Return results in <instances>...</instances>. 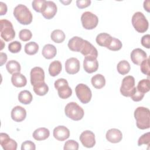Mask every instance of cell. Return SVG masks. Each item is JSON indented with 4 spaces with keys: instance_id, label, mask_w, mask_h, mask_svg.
I'll return each instance as SVG.
<instances>
[{
    "instance_id": "7c38bea8",
    "label": "cell",
    "mask_w": 150,
    "mask_h": 150,
    "mask_svg": "<svg viewBox=\"0 0 150 150\" xmlns=\"http://www.w3.org/2000/svg\"><path fill=\"white\" fill-rule=\"evenodd\" d=\"M0 144L4 150H16L17 149V142L11 139L6 134L1 132L0 134Z\"/></svg>"
},
{
    "instance_id": "d6986e66",
    "label": "cell",
    "mask_w": 150,
    "mask_h": 150,
    "mask_svg": "<svg viewBox=\"0 0 150 150\" xmlns=\"http://www.w3.org/2000/svg\"><path fill=\"white\" fill-rule=\"evenodd\" d=\"M11 116L13 121L16 122H21L23 121L26 117V111L21 106H15L11 111Z\"/></svg>"
},
{
    "instance_id": "52a82bcc",
    "label": "cell",
    "mask_w": 150,
    "mask_h": 150,
    "mask_svg": "<svg viewBox=\"0 0 150 150\" xmlns=\"http://www.w3.org/2000/svg\"><path fill=\"white\" fill-rule=\"evenodd\" d=\"M75 91L77 98L81 103L87 104L90 101L92 93L87 85L83 83L79 84L75 88Z\"/></svg>"
},
{
    "instance_id": "4fadbf2b",
    "label": "cell",
    "mask_w": 150,
    "mask_h": 150,
    "mask_svg": "<svg viewBox=\"0 0 150 150\" xmlns=\"http://www.w3.org/2000/svg\"><path fill=\"white\" fill-rule=\"evenodd\" d=\"M80 52L85 57H93L97 58L98 56L97 49L86 40H84Z\"/></svg>"
},
{
    "instance_id": "30bf717a",
    "label": "cell",
    "mask_w": 150,
    "mask_h": 150,
    "mask_svg": "<svg viewBox=\"0 0 150 150\" xmlns=\"http://www.w3.org/2000/svg\"><path fill=\"white\" fill-rule=\"evenodd\" d=\"M30 83L33 86L37 84L45 82V72L42 68L35 67L32 69L30 73Z\"/></svg>"
},
{
    "instance_id": "5b68a950",
    "label": "cell",
    "mask_w": 150,
    "mask_h": 150,
    "mask_svg": "<svg viewBox=\"0 0 150 150\" xmlns=\"http://www.w3.org/2000/svg\"><path fill=\"white\" fill-rule=\"evenodd\" d=\"M1 37L5 41L9 42L15 37V31L13 28L12 23L7 19H1Z\"/></svg>"
},
{
    "instance_id": "681fc988",
    "label": "cell",
    "mask_w": 150,
    "mask_h": 150,
    "mask_svg": "<svg viewBox=\"0 0 150 150\" xmlns=\"http://www.w3.org/2000/svg\"><path fill=\"white\" fill-rule=\"evenodd\" d=\"M60 2H62V3H63V4H64V5H67L69 4H70V3H71V1L70 0V1H66V2L63 1H60Z\"/></svg>"
},
{
    "instance_id": "d6a6232c",
    "label": "cell",
    "mask_w": 150,
    "mask_h": 150,
    "mask_svg": "<svg viewBox=\"0 0 150 150\" xmlns=\"http://www.w3.org/2000/svg\"><path fill=\"white\" fill-rule=\"evenodd\" d=\"M24 50L27 54H35L39 50V45L35 42H28L25 45Z\"/></svg>"
},
{
    "instance_id": "7402d4cb",
    "label": "cell",
    "mask_w": 150,
    "mask_h": 150,
    "mask_svg": "<svg viewBox=\"0 0 150 150\" xmlns=\"http://www.w3.org/2000/svg\"><path fill=\"white\" fill-rule=\"evenodd\" d=\"M12 84L16 87H22L26 86L27 80L26 77L20 73H15L11 77Z\"/></svg>"
},
{
    "instance_id": "8992f818",
    "label": "cell",
    "mask_w": 150,
    "mask_h": 150,
    "mask_svg": "<svg viewBox=\"0 0 150 150\" xmlns=\"http://www.w3.org/2000/svg\"><path fill=\"white\" fill-rule=\"evenodd\" d=\"M54 87L57 90L58 95L62 99H66L72 94V90L69 87L67 81L63 78H60L55 81Z\"/></svg>"
},
{
    "instance_id": "7bdbcfd3",
    "label": "cell",
    "mask_w": 150,
    "mask_h": 150,
    "mask_svg": "<svg viewBox=\"0 0 150 150\" xmlns=\"http://www.w3.org/2000/svg\"><path fill=\"white\" fill-rule=\"evenodd\" d=\"M35 144L31 141H26L21 145L22 150H35Z\"/></svg>"
},
{
    "instance_id": "cb8c5ba5",
    "label": "cell",
    "mask_w": 150,
    "mask_h": 150,
    "mask_svg": "<svg viewBox=\"0 0 150 150\" xmlns=\"http://www.w3.org/2000/svg\"><path fill=\"white\" fill-rule=\"evenodd\" d=\"M50 135L49 130L45 127L39 128L33 132V137L37 141H43L47 139Z\"/></svg>"
},
{
    "instance_id": "e575fe53",
    "label": "cell",
    "mask_w": 150,
    "mask_h": 150,
    "mask_svg": "<svg viewBox=\"0 0 150 150\" xmlns=\"http://www.w3.org/2000/svg\"><path fill=\"white\" fill-rule=\"evenodd\" d=\"M46 2L45 0H35L32 2V6L36 12L42 13L45 8Z\"/></svg>"
},
{
    "instance_id": "60d3db41",
    "label": "cell",
    "mask_w": 150,
    "mask_h": 150,
    "mask_svg": "<svg viewBox=\"0 0 150 150\" xmlns=\"http://www.w3.org/2000/svg\"><path fill=\"white\" fill-rule=\"evenodd\" d=\"M140 69L142 73L148 76H149V59L147 58L144 60L140 64Z\"/></svg>"
},
{
    "instance_id": "603a6c76",
    "label": "cell",
    "mask_w": 150,
    "mask_h": 150,
    "mask_svg": "<svg viewBox=\"0 0 150 150\" xmlns=\"http://www.w3.org/2000/svg\"><path fill=\"white\" fill-rule=\"evenodd\" d=\"M43 56L47 59H51L55 57L57 53L56 47L52 44L45 45L42 52Z\"/></svg>"
},
{
    "instance_id": "ee69618b",
    "label": "cell",
    "mask_w": 150,
    "mask_h": 150,
    "mask_svg": "<svg viewBox=\"0 0 150 150\" xmlns=\"http://www.w3.org/2000/svg\"><path fill=\"white\" fill-rule=\"evenodd\" d=\"M90 0H77L76 1V5L80 9H83L88 7L91 4Z\"/></svg>"
},
{
    "instance_id": "277c9868",
    "label": "cell",
    "mask_w": 150,
    "mask_h": 150,
    "mask_svg": "<svg viewBox=\"0 0 150 150\" xmlns=\"http://www.w3.org/2000/svg\"><path fill=\"white\" fill-rule=\"evenodd\" d=\"M132 24L134 29L139 33L145 32L149 26L148 20L141 12H137L133 15L132 17Z\"/></svg>"
},
{
    "instance_id": "f35d334b",
    "label": "cell",
    "mask_w": 150,
    "mask_h": 150,
    "mask_svg": "<svg viewBox=\"0 0 150 150\" xmlns=\"http://www.w3.org/2000/svg\"><path fill=\"white\" fill-rule=\"evenodd\" d=\"M144 95H145L144 93L139 91L138 90L137 87H135L130 97L133 101L137 102V101H139L142 100L144 97Z\"/></svg>"
},
{
    "instance_id": "f1b7e54d",
    "label": "cell",
    "mask_w": 150,
    "mask_h": 150,
    "mask_svg": "<svg viewBox=\"0 0 150 150\" xmlns=\"http://www.w3.org/2000/svg\"><path fill=\"white\" fill-rule=\"evenodd\" d=\"M6 69L10 74H14L15 73H20L21 67L19 62L14 60H11L7 62Z\"/></svg>"
},
{
    "instance_id": "1f68e13d",
    "label": "cell",
    "mask_w": 150,
    "mask_h": 150,
    "mask_svg": "<svg viewBox=\"0 0 150 150\" xmlns=\"http://www.w3.org/2000/svg\"><path fill=\"white\" fill-rule=\"evenodd\" d=\"M117 69L118 72L122 74V75H125L127 74V73H129L130 69H131V66L128 62L127 60H121L120 61L117 66Z\"/></svg>"
},
{
    "instance_id": "3957f363",
    "label": "cell",
    "mask_w": 150,
    "mask_h": 150,
    "mask_svg": "<svg viewBox=\"0 0 150 150\" xmlns=\"http://www.w3.org/2000/svg\"><path fill=\"white\" fill-rule=\"evenodd\" d=\"M66 115L74 121H79L84 116L83 109L75 102L69 103L64 108Z\"/></svg>"
},
{
    "instance_id": "8fae6325",
    "label": "cell",
    "mask_w": 150,
    "mask_h": 150,
    "mask_svg": "<svg viewBox=\"0 0 150 150\" xmlns=\"http://www.w3.org/2000/svg\"><path fill=\"white\" fill-rule=\"evenodd\" d=\"M80 141L84 146L88 148H92L96 144L95 135L92 131L86 130L80 134Z\"/></svg>"
},
{
    "instance_id": "bcb514c9",
    "label": "cell",
    "mask_w": 150,
    "mask_h": 150,
    "mask_svg": "<svg viewBox=\"0 0 150 150\" xmlns=\"http://www.w3.org/2000/svg\"><path fill=\"white\" fill-rule=\"evenodd\" d=\"M0 15H5L7 12V6L6 4L4 3L3 2H0Z\"/></svg>"
},
{
    "instance_id": "9c48e42d",
    "label": "cell",
    "mask_w": 150,
    "mask_h": 150,
    "mask_svg": "<svg viewBox=\"0 0 150 150\" xmlns=\"http://www.w3.org/2000/svg\"><path fill=\"white\" fill-rule=\"evenodd\" d=\"M134 87V77L132 76H127L122 80V83L120 87V93L125 97H130Z\"/></svg>"
},
{
    "instance_id": "ffe728a7",
    "label": "cell",
    "mask_w": 150,
    "mask_h": 150,
    "mask_svg": "<svg viewBox=\"0 0 150 150\" xmlns=\"http://www.w3.org/2000/svg\"><path fill=\"white\" fill-rule=\"evenodd\" d=\"M106 139L111 143L120 142L122 139V134L121 131L117 128H111L108 130L105 135Z\"/></svg>"
},
{
    "instance_id": "f6af8a7d",
    "label": "cell",
    "mask_w": 150,
    "mask_h": 150,
    "mask_svg": "<svg viewBox=\"0 0 150 150\" xmlns=\"http://www.w3.org/2000/svg\"><path fill=\"white\" fill-rule=\"evenodd\" d=\"M141 42L142 45L144 47L147 49H149L150 48V35L149 34L144 35L141 38Z\"/></svg>"
},
{
    "instance_id": "6da1fadb",
    "label": "cell",
    "mask_w": 150,
    "mask_h": 150,
    "mask_svg": "<svg viewBox=\"0 0 150 150\" xmlns=\"http://www.w3.org/2000/svg\"><path fill=\"white\" fill-rule=\"evenodd\" d=\"M134 117L137 127L141 129L150 127V111L148 108L138 107L134 111Z\"/></svg>"
},
{
    "instance_id": "d590c367",
    "label": "cell",
    "mask_w": 150,
    "mask_h": 150,
    "mask_svg": "<svg viewBox=\"0 0 150 150\" xmlns=\"http://www.w3.org/2000/svg\"><path fill=\"white\" fill-rule=\"evenodd\" d=\"M122 46V42L118 39L112 37L109 45L107 48L112 51H118L121 49Z\"/></svg>"
},
{
    "instance_id": "ac0fdd59",
    "label": "cell",
    "mask_w": 150,
    "mask_h": 150,
    "mask_svg": "<svg viewBox=\"0 0 150 150\" xmlns=\"http://www.w3.org/2000/svg\"><path fill=\"white\" fill-rule=\"evenodd\" d=\"M130 57L133 63L137 65H140L144 60L148 58L146 52L140 48H136L132 50Z\"/></svg>"
},
{
    "instance_id": "5bb4252c",
    "label": "cell",
    "mask_w": 150,
    "mask_h": 150,
    "mask_svg": "<svg viewBox=\"0 0 150 150\" xmlns=\"http://www.w3.org/2000/svg\"><path fill=\"white\" fill-rule=\"evenodd\" d=\"M80 68V61L76 57H70L66 61L65 70L70 74H74L79 72Z\"/></svg>"
},
{
    "instance_id": "83f0119b",
    "label": "cell",
    "mask_w": 150,
    "mask_h": 150,
    "mask_svg": "<svg viewBox=\"0 0 150 150\" xmlns=\"http://www.w3.org/2000/svg\"><path fill=\"white\" fill-rule=\"evenodd\" d=\"M32 95L28 90L21 91L18 94V100L23 104L26 105L30 104L32 102Z\"/></svg>"
},
{
    "instance_id": "8d00e7d4",
    "label": "cell",
    "mask_w": 150,
    "mask_h": 150,
    "mask_svg": "<svg viewBox=\"0 0 150 150\" xmlns=\"http://www.w3.org/2000/svg\"><path fill=\"white\" fill-rule=\"evenodd\" d=\"M32 37V33L31 31L29 29H23L20 30L19 33V39L23 42H27Z\"/></svg>"
},
{
    "instance_id": "7dc6e473",
    "label": "cell",
    "mask_w": 150,
    "mask_h": 150,
    "mask_svg": "<svg viewBox=\"0 0 150 150\" xmlns=\"http://www.w3.org/2000/svg\"><path fill=\"white\" fill-rule=\"evenodd\" d=\"M0 55H1V66H2L6 62L7 55L6 53L3 52H1Z\"/></svg>"
},
{
    "instance_id": "44dd1931",
    "label": "cell",
    "mask_w": 150,
    "mask_h": 150,
    "mask_svg": "<svg viewBox=\"0 0 150 150\" xmlns=\"http://www.w3.org/2000/svg\"><path fill=\"white\" fill-rule=\"evenodd\" d=\"M84 39L79 36H74L71 38L68 42V47L69 49L73 52H80Z\"/></svg>"
},
{
    "instance_id": "2e32d148",
    "label": "cell",
    "mask_w": 150,
    "mask_h": 150,
    "mask_svg": "<svg viewBox=\"0 0 150 150\" xmlns=\"http://www.w3.org/2000/svg\"><path fill=\"white\" fill-rule=\"evenodd\" d=\"M53 134L55 139L60 141H63L70 137V131L65 126L59 125L54 128Z\"/></svg>"
},
{
    "instance_id": "b9f144b4",
    "label": "cell",
    "mask_w": 150,
    "mask_h": 150,
    "mask_svg": "<svg viewBox=\"0 0 150 150\" xmlns=\"http://www.w3.org/2000/svg\"><path fill=\"white\" fill-rule=\"evenodd\" d=\"M150 143V132H146L141 135L138 141V145L141 146L144 144L149 145Z\"/></svg>"
},
{
    "instance_id": "7a4b0ae2",
    "label": "cell",
    "mask_w": 150,
    "mask_h": 150,
    "mask_svg": "<svg viewBox=\"0 0 150 150\" xmlns=\"http://www.w3.org/2000/svg\"><path fill=\"white\" fill-rule=\"evenodd\" d=\"M13 15L15 19L22 25H29L33 19V16L28 8L22 4H19L13 9Z\"/></svg>"
},
{
    "instance_id": "c3c4849f",
    "label": "cell",
    "mask_w": 150,
    "mask_h": 150,
    "mask_svg": "<svg viewBox=\"0 0 150 150\" xmlns=\"http://www.w3.org/2000/svg\"><path fill=\"white\" fill-rule=\"evenodd\" d=\"M149 3H150V1L149 0L145 1L144 2V8L145 10H146L148 12H149V9H150Z\"/></svg>"
},
{
    "instance_id": "4dcf8cb0",
    "label": "cell",
    "mask_w": 150,
    "mask_h": 150,
    "mask_svg": "<svg viewBox=\"0 0 150 150\" xmlns=\"http://www.w3.org/2000/svg\"><path fill=\"white\" fill-rule=\"evenodd\" d=\"M65 37L64 33L60 29L54 30L50 35L51 39L56 43H62L64 40Z\"/></svg>"
},
{
    "instance_id": "e0dca14e",
    "label": "cell",
    "mask_w": 150,
    "mask_h": 150,
    "mask_svg": "<svg viewBox=\"0 0 150 150\" xmlns=\"http://www.w3.org/2000/svg\"><path fill=\"white\" fill-rule=\"evenodd\" d=\"M57 11V8L54 2L50 1H46L45 8L41 13L45 19H50L55 16Z\"/></svg>"
},
{
    "instance_id": "ba28073f",
    "label": "cell",
    "mask_w": 150,
    "mask_h": 150,
    "mask_svg": "<svg viewBox=\"0 0 150 150\" xmlns=\"http://www.w3.org/2000/svg\"><path fill=\"white\" fill-rule=\"evenodd\" d=\"M81 22L83 27L87 30L94 29L98 23V18L91 12L86 11L81 15Z\"/></svg>"
},
{
    "instance_id": "4316f807",
    "label": "cell",
    "mask_w": 150,
    "mask_h": 150,
    "mask_svg": "<svg viewBox=\"0 0 150 150\" xmlns=\"http://www.w3.org/2000/svg\"><path fill=\"white\" fill-rule=\"evenodd\" d=\"M62 63L59 60H54L52 62L49 67V73L52 77L57 76L62 71Z\"/></svg>"
},
{
    "instance_id": "ab89813d",
    "label": "cell",
    "mask_w": 150,
    "mask_h": 150,
    "mask_svg": "<svg viewBox=\"0 0 150 150\" xmlns=\"http://www.w3.org/2000/svg\"><path fill=\"white\" fill-rule=\"evenodd\" d=\"M63 149L64 150H67V149L77 150L79 149V143L73 139L68 140L65 142Z\"/></svg>"
},
{
    "instance_id": "9a60e30c",
    "label": "cell",
    "mask_w": 150,
    "mask_h": 150,
    "mask_svg": "<svg viewBox=\"0 0 150 150\" xmlns=\"http://www.w3.org/2000/svg\"><path fill=\"white\" fill-rule=\"evenodd\" d=\"M83 68L88 73H92L96 71L98 68V62L97 58L85 57L83 61Z\"/></svg>"
},
{
    "instance_id": "484cf974",
    "label": "cell",
    "mask_w": 150,
    "mask_h": 150,
    "mask_svg": "<svg viewBox=\"0 0 150 150\" xmlns=\"http://www.w3.org/2000/svg\"><path fill=\"white\" fill-rule=\"evenodd\" d=\"M91 82L94 87L97 89H101L105 84V79L103 75L97 74L92 77Z\"/></svg>"
},
{
    "instance_id": "74e56055",
    "label": "cell",
    "mask_w": 150,
    "mask_h": 150,
    "mask_svg": "<svg viewBox=\"0 0 150 150\" xmlns=\"http://www.w3.org/2000/svg\"><path fill=\"white\" fill-rule=\"evenodd\" d=\"M22 48L21 43L18 41H13L8 45V50L12 53H16L21 51Z\"/></svg>"
},
{
    "instance_id": "836d02e7",
    "label": "cell",
    "mask_w": 150,
    "mask_h": 150,
    "mask_svg": "<svg viewBox=\"0 0 150 150\" xmlns=\"http://www.w3.org/2000/svg\"><path fill=\"white\" fill-rule=\"evenodd\" d=\"M150 81L148 79H142L138 82L137 88L138 90L143 93H146L149 91L150 89Z\"/></svg>"
},
{
    "instance_id": "f546056e",
    "label": "cell",
    "mask_w": 150,
    "mask_h": 150,
    "mask_svg": "<svg viewBox=\"0 0 150 150\" xmlns=\"http://www.w3.org/2000/svg\"><path fill=\"white\" fill-rule=\"evenodd\" d=\"M33 91L36 94L43 96L47 93L49 91V87L45 82H42L33 86Z\"/></svg>"
},
{
    "instance_id": "d4e9b609",
    "label": "cell",
    "mask_w": 150,
    "mask_h": 150,
    "mask_svg": "<svg viewBox=\"0 0 150 150\" xmlns=\"http://www.w3.org/2000/svg\"><path fill=\"white\" fill-rule=\"evenodd\" d=\"M112 37L110 35L107 33H101L96 36V41L99 46L107 47L112 39Z\"/></svg>"
}]
</instances>
